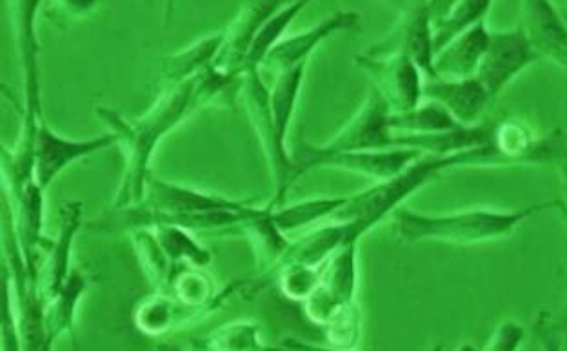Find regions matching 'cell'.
Listing matches in <instances>:
<instances>
[{
    "label": "cell",
    "instance_id": "6da1fadb",
    "mask_svg": "<svg viewBox=\"0 0 567 351\" xmlns=\"http://www.w3.org/2000/svg\"><path fill=\"white\" fill-rule=\"evenodd\" d=\"M197 110L200 106L195 79L178 86L164 87L157 102L135 121H127L113 107H95L96 117L115 133L124 153V172L113 208H126L144 200L147 178L152 177L153 153L158 143Z\"/></svg>",
    "mask_w": 567,
    "mask_h": 351
},
{
    "label": "cell",
    "instance_id": "7a4b0ae2",
    "mask_svg": "<svg viewBox=\"0 0 567 351\" xmlns=\"http://www.w3.org/2000/svg\"><path fill=\"white\" fill-rule=\"evenodd\" d=\"M558 200L538 203L515 209V211H498V209H467L450 215H424L408 208H396L393 211V229L402 240L422 242L436 240L455 246H473L502 239L512 235L524 220L533 215L543 214L547 209L560 208Z\"/></svg>",
    "mask_w": 567,
    "mask_h": 351
},
{
    "label": "cell",
    "instance_id": "3957f363",
    "mask_svg": "<svg viewBox=\"0 0 567 351\" xmlns=\"http://www.w3.org/2000/svg\"><path fill=\"white\" fill-rule=\"evenodd\" d=\"M475 149V148H473ZM473 149L470 152L455 153V155H422L411 163L404 172L380 180L373 188L350 195L337 214L331 217L339 223L348 225V239L350 242H359L362 235L368 234L380 220L401 208L408 197L415 194L425 184L441 177L444 169L456 168V166H472Z\"/></svg>",
    "mask_w": 567,
    "mask_h": 351
},
{
    "label": "cell",
    "instance_id": "277c9868",
    "mask_svg": "<svg viewBox=\"0 0 567 351\" xmlns=\"http://www.w3.org/2000/svg\"><path fill=\"white\" fill-rule=\"evenodd\" d=\"M44 0H8L11 24L22 70V132L17 152L33 158L37 127L44 121L42 113L41 42L37 35V19Z\"/></svg>",
    "mask_w": 567,
    "mask_h": 351
},
{
    "label": "cell",
    "instance_id": "5b68a950",
    "mask_svg": "<svg viewBox=\"0 0 567 351\" xmlns=\"http://www.w3.org/2000/svg\"><path fill=\"white\" fill-rule=\"evenodd\" d=\"M424 153L413 148L359 149V152L320 153L313 144L305 143L293 158V178L313 168L344 169L375 180H388L404 172Z\"/></svg>",
    "mask_w": 567,
    "mask_h": 351
},
{
    "label": "cell",
    "instance_id": "8992f818",
    "mask_svg": "<svg viewBox=\"0 0 567 351\" xmlns=\"http://www.w3.org/2000/svg\"><path fill=\"white\" fill-rule=\"evenodd\" d=\"M240 95L246 101L249 121L259 135L264 153L268 157L269 168L274 174L275 195L269 206L279 208L282 206L284 197L288 194L289 186L295 183L293 158L289 155L288 149L280 146L279 138H277L271 104H269V87L266 86L260 70H244Z\"/></svg>",
    "mask_w": 567,
    "mask_h": 351
},
{
    "label": "cell",
    "instance_id": "52a82bcc",
    "mask_svg": "<svg viewBox=\"0 0 567 351\" xmlns=\"http://www.w3.org/2000/svg\"><path fill=\"white\" fill-rule=\"evenodd\" d=\"M354 66L370 76L391 113L408 112L424 99L422 70L404 53L354 56Z\"/></svg>",
    "mask_w": 567,
    "mask_h": 351
},
{
    "label": "cell",
    "instance_id": "ba28073f",
    "mask_svg": "<svg viewBox=\"0 0 567 351\" xmlns=\"http://www.w3.org/2000/svg\"><path fill=\"white\" fill-rule=\"evenodd\" d=\"M357 245L342 246L322 265L319 285L305 301L309 321L326 327L331 317L351 304L357 288Z\"/></svg>",
    "mask_w": 567,
    "mask_h": 351
},
{
    "label": "cell",
    "instance_id": "9c48e42d",
    "mask_svg": "<svg viewBox=\"0 0 567 351\" xmlns=\"http://www.w3.org/2000/svg\"><path fill=\"white\" fill-rule=\"evenodd\" d=\"M115 144L117 137L112 132L87 141H73L61 137L48 126L47 121H41L33 141V177L41 188L48 189L70 164L102 149L112 148Z\"/></svg>",
    "mask_w": 567,
    "mask_h": 351
},
{
    "label": "cell",
    "instance_id": "30bf717a",
    "mask_svg": "<svg viewBox=\"0 0 567 351\" xmlns=\"http://www.w3.org/2000/svg\"><path fill=\"white\" fill-rule=\"evenodd\" d=\"M535 61H538L537 51L533 50L522 28L489 31V42L476 79L484 84L492 99H496L518 73Z\"/></svg>",
    "mask_w": 567,
    "mask_h": 351
},
{
    "label": "cell",
    "instance_id": "8fae6325",
    "mask_svg": "<svg viewBox=\"0 0 567 351\" xmlns=\"http://www.w3.org/2000/svg\"><path fill=\"white\" fill-rule=\"evenodd\" d=\"M370 55H390V53H404L421 68L424 75L436 79L435 50H433V19L425 0L413 6L396 22L395 28L377 42L370 50Z\"/></svg>",
    "mask_w": 567,
    "mask_h": 351
},
{
    "label": "cell",
    "instance_id": "7c38bea8",
    "mask_svg": "<svg viewBox=\"0 0 567 351\" xmlns=\"http://www.w3.org/2000/svg\"><path fill=\"white\" fill-rule=\"evenodd\" d=\"M390 107L371 90L359 112L340 130L330 143L315 146L320 153L359 152V149L393 148V132L388 124Z\"/></svg>",
    "mask_w": 567,
    "mask_h": 351
},
{
    "label": "cell",
    "instance_id": "4fadbf2b",
    "mask_svg": "<svg viewBox=\"0 0 567 351\" xmlns=\"http://www.w3.org/2000/svg\"><path fill=\"white\" fill-rule=\"evenodd\" d=\"M291 0H246L231 24L224 30L223 48L218 51L213 66L220 72L243 75L244 64L255 37L262 25Z\"/></svg>",
    "mask_w": 567,
    "mask_h": 351
},
{
    "label": "cell",
    "instance_id": "5bb4252c",
    "mask_svg": "<svg viewBox=\"0 0 567 351\" xmlns=\"http://www.w3.org/2000/svg\"><path fill=\"white\" fill-rule=\"evenodd\" d=\"M59 235L55 240L48 242L47 259L39 266V290H41L44 301H50L51 297L56 296L61 286L66 282L71 270V248L76 234L84 226V204L79 200H66L62 203L59 209Z\"/></svg>",
    "mask_w": 567,
    "mask_h": 351
},
{
    "label": "cell",
    "instance_id": "9a60e30c",
    "mask_svg": "<svg viewBox=\"0 0 567 351\" xmlns=\"http://www.w3.org/2000/svg\"><path fill=\"white\" fill-rule=\"evenodd\" d=\"M360 25H362V17L357 11L331 13L330 17H326L324 21H320L319 24L309 28L308 31H302L297 35L284 37L282 41L277 42L274 50L269 51L262 66L274 70L275 73H280L288 70V68L308 62L311 53L328 37L334 35L339 31L359 30Z\"/></svg>",
    "mask_w": 567,
    "mask_h": 351
},
{
    "label": "cell",
    "instance_id": "2e32d148",
    "mask_svg": "<svg viewBox=\"0 0 567 351\" xmlns=\"http://www.w3.org/2000/svg\"><path fill=\"white\" fill-rule=\"evenodd\" d=\"M520 28L538 59H549L567 70V25L551 0H522Z\"/></svg>",
    "mask_w": 567,
    "mask_h": 351
},
{
    "label": "cell",
    "instance_id": "e0dca14e",
    "mask_svg": "<svg viewBox=\"0 0 567 351\" xmlns=\"http://www.w3.org/2000/svg\"><path fill=\"white\" fill-rule=\"evenodd\" d=\"M44 192L37 184L35 178H31L25 184L21 194L8 199V209H10L11 223L16 229L17 240L21 246L22 257L25 265L35 276H39V254L42 246L48 245L42 235L44 228Z\"/></svg>",
    "mask_w": 567,
    "mask_h": 351
},
{
    "label": "cell",
    "instance_id": "ac0fdd59",
    "mask_svg": "<svg viewBox=\"0 0 567 351\" xmlns=\"http://www.w3.org/2000/svg\"><path fill=\"white\" fill-rule=\"evenodd\" d=\"M424 97L446 107L462 126L478 124L482 113L486 112L487 104L493 101L476 76L462 81L433 79L424 86Z\"/></svg>",
    "mask_w": 567,
    "mask_h": 351
},
{
    "label": "cell",
    "instance_id": "d6986e66",
    "mask_svg": "<svg viewBox=\"0 0 567 351\" xmlns=\"http://www.w3.org/2000/svg\"><path fill=\"white\" fill-rule=\"evenodd\" d=\"M489 31L484 22L473 25L461 35L455 37L446 48L435 55L436 79L462 81L476 76L482 56L486 53Z\"/></svg>",
    "mask_w": 567,
    "mask_h": 351
},
{
    "label": "cell",
    "instance_id": "ffe728a7",
    "mask_svg": "<svg viewBox=\"0 0 567 351\" xmlns=\"http://www.w3.org/2000/svg\"><path fill=\"white\" fill-rule=\"evenodd\" d=\"M206 316H209L208 310L178 301L177 297L166 291H157L137 306L133 313V322L142 333L161 337Z\"/></svg>",
    "mask_w": 567,
    "mask_h": 351
},
{
    "label": "cell",
    "instance_id": "44dd1931",
    "mask_svg": "<svg viewBox=\"0 0 567 351\" xmlns=\"http://www.w3.org/2000/svg\"><path fill=\"white\" fill-rule=\"evenodd\" d=\"M238 229L246 234L249 242L254 246L260 270L264 273L277 270V266L291 242L279 225L275 223L274 208L269 204L268 206L254 204V208L249 209V214L246 215V219L240 223Z\"/></svg>",
    "mask_w": 567,
    "mask_h": 351
},
{
    "label": "cell",
    "instance_id": "7402d4cb",
    "mask_svg": "<svg viewBox=\"0 0 567 351\" xmlns=\"http://www.w3.org/2000/svg\"><path fill=\"white\" fill-rule=\"evenodd\" d=\"M224 31L200 39L186 50L163 56L161 61V81L164 87L178 86L184 82L192 81L195 76L212 66L217 59L218 51L223 48ZM163 87V90H164Z\"/></svg>",
    "mask_w": 567,
    "mask_h": 351
},
{
    "label": "cell",
    "instance_id": "603a6c76",
    "mask_svg": "<svg viewBox=\"0 0 567 351\" xmlns=\"http://www.w3.org/2000/svg\"><path fill=\"white\" fill-rule=\"evenodd\" d=\"M90 286V279L82 270H71L66 282L56 291L55 297H51L47 302V335L48 348L53 347V342L68 333L71 339H75V311L76 304L81 301L84 291Z\"/></svg>",
    "mask_w": 567,
    "mask_h": 351
},
{
    "label": "cell",
    "instance_id": "cb8c5ba5",
    "mask_svg": "<svg viewBox=\"0 0 567 351\" xmlns=\"http://www.w3.org/2000/svg\"><path fill=\"white\" fill-rule=\"evenodd\" d=\"M346 245H351L348 239V225L333 220L331 225L313 229V231L302 235L299 240L291 242L279 266L289 265V262L322 266L334 251Z\"/></svg>",
    "mask_w": 567,
    "mask_h": 351
},
{
    "label": "cell",
    "instance_id": "d4e9b609",
    "mask_svg": "<svg viewBox=\"0 0 567 351\" xmlns=\"http://www.w3.org/2000/svg\"><path fill=\"white\" fill-rule=\"evenodd\" d=\"M306 66H308V62H302V64H297V66L277 73L274 87L269 90V104H271L275 132H277V138H279L280 146H284V148H286L289 124H291V117H293L300 87H302V81H305Z\"/></svg>",
    "mask_w": 567,
    "mask_h": 351
},
{
    "label": "cell",
    "instance_id": "484cf974",
    "mask_svg": "<svg viewBox=\"0 0 567 351\" xmlns=\"http://www.w3.org/2000/svg\"><path fill=\"white\" fill-rule=\"evenodd\" d=\"M390 130L395 135H430V133L447 132L461 126L446 107L439 102H425L413 110L401 113H390L388 117Z\"/></svg>",
    "mask_w": 567,
    "mask_h": 351
},
{
    "label": "cell",
    "instance_id": "4316f807",
    "mask_svg": "<svg viewBox=\"0 0 567 351\" xmlns=\"http://www.w3.org/2000/svg\"><path fill=\"white\" fill-rule=\"evenodd\" d=\"M132 242L141 260L144 276L150 280V285L157 291H167L169 280H172L173 268L172 260L167 259L163 246L158 242L157 235L153 228H138L130 231Z\"/></svg>",
    "mask_w": 567,
    "mask_h": 351
},
{
    "label": "cell",
    "instance_id": "83f0119b",
    "mask_svg": "<svg viewBox=\"0 0 567 351\" xmlns=\"http://www.w3.org/2000/svg\"><path fill=\"white\" fill-rule=\"evenodd\" d=\"M313 0H291L288 4L280 8L259 31V35L255 37L251 50H249L248 59L244 64V70H260L262 68L266 56L269 51L274 50L277 42L282 41L291 22L297 19L300 11L305 10L306 6L311 4ZM243 70V72H244Z\"/></svg>",
    "mask_w": 567,
    "mask_h": 351
},
{
    "label": "cell",
    "instance_id": "f1b7e54d",
    "mask_svg": "<svg viewBox=\"0 0 567 351\" xmlns=\"http://www.w3.org/2000/svg\"><path fill=\"white\" fill-rule=\"evenodd\" d=\"M153 229L167 259L172 260L173 268L183 265L206 268L212 262V254L203 245H198L192 229L177 225H158Z\"/></svg>",
    "mask_w": 567,
    "mask_h": 351
},
{
    "label": "cell",
    "instance_id": "f546056e",
    "mask_svg": "<svg viewBox=\"0 0 567 351\" xmlns=\"http://www.w3.org/2000/svg\"><path fill=\"white\" fill-rule=\"evenodd\" d=\"M348 197H324L274 208V219L284 234L299 231L322 219H331Z\"/></svg>",
    "mask_w": 567,
    "mask_h": 351
},
{
    "label": "cell",
    "instance_id": "4dcf8cb0",
    "mask_svg": "<svg viewBox=\"0 0 567 351\" xmlns=\"http://www.w3.org/2000/svg\"><path fill=\"white\" fill-rule=\"evenodd\" d=\"M493 0H461L451 10L446 19L433 24V50L435 55L442 48H446L455 37L470 30L478 22H484V17L492 8Z\"/></svg>",
    "mask_w": 567,
    "mask_h": 351
},
{
    "label": "cell",
    "instance_id": "1f68e13d",
    "mask_svg": "<svg viewBox=\"0 0 567 351\" xmlns=\"http://www.w3.org/2000/svg\"><path fill=\"white\" fill-rule=\"evenodd\" d=\"M193 347L198 350H255L262 348V342L257 324L238 321L209 331L208 335L193 341Z\"/></svg>",
    "mask_w": 567,
    "mask_h": 351
},
{
    "label": "cell",
    "instance_id": "d6a6232c",
    "mask_svg": "<svg viewBox=\"0 0 567 351\" xmlns=\"http://www.w3.org/2000/svg\"><path fill=\"white\" fill-rule=\"evenodd\" d=\"M279 286L284 296L291 301H306L319 285L322 266L289 265L279 266Z\"/></svg>",
    "mask_w": 567,
    "mask_h": 351
},
{
    "label": "cell",
    "instance_id": "836d02e7",
    "mask_svg": "<svg viewBox=\"0 0 567 351\" xmlns=\"http://www.w3.org/2000/svg\"><path fill=\"white\" fill-rule=\"evenodd\" d=\"M101 0H44L42 2V16H47L51 24L61 30L92 16Z\"/></svg>",
    "mask_w": 567,
    "mask_h": 351
},
{
    "label": "cell",
    "instance_id": "e575fe53",
    "mask_svg": "<svg viewBox=\"0 0 567 351\" xmlns=\"http://www.w3.org/2000/svg\"><path fill=\"white\" fill-rule=\"evenodd\" d=\"M324 328L331 347L353 348L360 335V316L354 302L337 311Z\"/></svg>",
    "mask_w": 567,
    "mask_h": 351
},
{
    "label": "cell",
    "instance_id": "d590c367",
    "mask_svg": "<svg viewBox=\"0 0 567 351\" xmlns=\"http://www.w3.org/2000/svg\"><path fill=\"white\" fill-rule=\"evenodd\" d=\"M522 341H524V328L517 322L507 321L495 331V335H493L487 348H492V350H517Z\"/></svg>",
    "mask_w": 567,
    "mask_h": 351
},
{
    "label": "cell",
    "instance_id": "8d00e7d4",
    "mask_svg": "<svg viewBox=\"0 0 567 351\" xmlns=\"http://www.w3.org/2000/svg\"><path fill=\"white\" fill-rule=\"evenodd\" d=\"M458 2H461V0H425V4L430 8L433 24L441 22L442 19H446L451 10H453Z\"/></svg>",
    "mask_w": 567,
    "mask_h": 351
},
{
    "label": "cell",
    "instance_id": "74e56055",
    "mask_svg": "<svg viewBox=\"0 0 567 351\" xmlns=\"http://www.w3.org/2000/svg\"><path fill=\"white\" fill-rule=\"evenodd\" d=\"M178 0H166V11H164V19H166V24L172 22L173 13H175V8H177Z\"/></svg>",
    "mask_w": 567,
    "mask_h": 351
},
{
    "label": "cell",
    "instance_id": "f35d334b",
    "mask_svg": "<svg viewBox=\"0 0 567 351\" xmlns=\"http://www.w3.org/2000/svg\"><path fill=\"white\" fill-rule=\"evenodd\" d=\"M385 2H391V4H399L401 0H385Z\"/></svg>",
    "mask_w": 567,
    "mask_h": 351
}]
</instances>
